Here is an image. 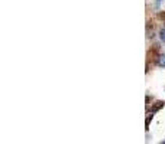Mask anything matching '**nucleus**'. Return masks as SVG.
Masks as SVG:
<instances>
[{"label": "nucleus", "mask_w": 165, "mask_h": 144, "mask_svg": "<svg viewBox=\"0 0 165 144\" xmlns=\"http://www.w3.org/2000/svg\"><path fill=\"white\" fill-rule=\"evenodd\" d=\"M157 64H158V66H161V68H165V53H162V55L158 56Z\"/></svg>", "instance_id": "obj_1"}, {"label": "nucleus", "mask_w": 165, "mask_h": 144, "mask_svg": "<svg viewBox=\"0 0 165 144\" xmlns=\"http://www.w3.org/2000/svg\"><path fill=\"white\" fill-rule=\"evenodd\" d=\"M164 105H165L164 101H158V102H155V105L152 107V112H157L158 110H159V108H162Z\"/></svg>", "instance_id": "obj_2"}, {"label": "nucleus", "mask_w": 165, "mask_h": 144, "mask_svg": "<svg viewBox=\"0 0 165 144\" xmlns=\"http://www.w3.org/2000/svg\"><path fill=\"white\" fill-rule=\"evenodd\" d=\"M159 38H161V40L165 43V29H162V30H161V33H159Z\"/></svg>", "instance_id": "obj_3"}, {"label": "nucleus", "mask_w": 165, "mask_h": 144, "mask_svg": "<svg viewBox=\"0 0 165 144\" xmlns=\"http://www.w3.org/2000/svg\"><path fill=\"white\" fill-rule=\"evenodd\" d=\"M161 1H162V0H158V4H159V3H161Z\"/></svg>", "instance_id": "obj_4"}, {"label": "nucleus", "mask_w": 165, "mask_h": 144, "mask_svg": "<svg viewBox=\"0 0 165 144\" xmlns=\"http://www.w3.org/2000/svg\"><path fill=\"white\" fill-rule=\"evenodd\" d=\"M164 144H165V141H164Z\"/></svg>", "instance_id": "obj_5"}]
</instances>
